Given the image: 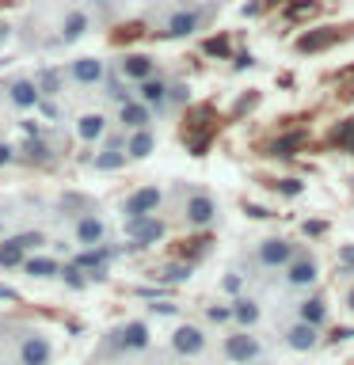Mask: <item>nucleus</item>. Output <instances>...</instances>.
Listing matches in <instances>:
<instances>
[{"instance_id":"6","label":"nucleus","mask_w":354,"mask_h":365,"mask_svg":"<svg viewBox=\"0 0 354 365\" xmlns=\"http://www.w3.org/2000/svg\"><path fill=\"white\" fill-rule=\"evenodd\" d=\"M221 358L228 365H256L267 358V342H263L256 331H244V327H228L221 335Z\"/></svg>"},{"instance_id":"7","label":"nucleus","mask_w":354,"mask_h":365,"mask_svg":"<svg viewBox=\"0 0 354 365\" xmlns=\"http://www.w3.org/2000/svg\"><path fill=\"white\" fill-rule=\"evenodd\" d=\"M168 350L176 354V358H183V361L202 358V354L210 350V335H206L202 324H179V327L168 335Z\"/></svg>"},{"instance_id":"26","label":"nucleus","mask_w":354,"mask_h":365,"mask_svg":"<svg viewBox=\"0 0 354 365\" xmlns=\"http://www.w3.org/2000/svg\"><path fill=\"white\" fill-rule=\"evenodd\" d=\"M156 153V130L148 125V130H133L126 133V156L130 160H148Z\"/></svg>"},{"instance_id":"49","label":"nucleus","mask_w":354,"mask_h":365,"mask_svg":"<svg viewBox=\"0 0 354 365\" xmlns=\"http://www.w3.org/2000/svg\"><path fill=\"white\" fill-rule=\"evenodd\" d=\"M343 308H347V312L354 316V282L347 285V293H343Z\"/></svg>"},{"instance_id":"12","label":"nucleus","mask_w":354,"mask_h":365,"mask_svg":"<svg viewBox=\"0 0 354 365\" xmlns=\"http://www.w3.org/2000/svg\"><path fill=\"white\" fill-rule=\"evenodd\" d=\"M107 73L111 68H107V61H99V57H73V61L61 68V76L76 88H103Z\"/></svg>"},{"instance_id":"24","label":"nucleus","mask_w":354,"mask_h":365,"mask_svg":"<svg viewBox=\"0 0 354 365\" xmlns=\"http://www.w3.org/2000/svg\"><path fill=\"white\" fill-rule=\"evenodd\" d=\"M73 130H76V137H80L84 145H99L103 137L111 133V118H107L103 110H84V114L76 118Z\"/></svg>"},{"instance_id":"9","label":"nucleus","mask_w":354,"mask_h":365,"mask_svg":"<svg viewBox=\"0 0 354 365\" xmlns=\"http://www.w3.org/2000/svg\"><path fill=\"white\" fill-rule=\"evenodd\" d=\"M160 205H164V190L156 182H145V187L130 190L122 198V221H141V217H156Z\"/></svg>"},{"instance_id":"5","label":"nucleus","mask_w":354,"mask_h":365,"mask_svg":"<svg viewBox=\"0 0 354 365\" xmlns=\"http://www.w3.org/2000/svg\"><path fill=\"white\" fill-rule=\"evenodd\" d=\"M320 274H324V262H320V255L313 247H297V255L282 267V285L290 293H308V289H316V282H320Z\"/></svg>"},{"instance_id":"53","label":"nucleus","mask_w":354,"mask_h":365,"mask_svg":"<svg viewBox=\"0 0 354 365\" xmlns=\"http://www.w3.org/2000/svg\"><path fill=\"white\" fill-rule=\"evenodd\" d=\"M0 236H4V213H0Z\"/></svg>"},{"instance_id":"36","label":"nucleus","mask_w":354,"mask_h":365,"mask_svg":"<svg viewBox=\"0 0 354 365\" xmlns=\"http://www.w3.org/2000/svg\"><path fill=\"white\" fill-rule=\"evenodd\" d=\"M16 240H19V247L27 251V255H34V251H42V247H46V232H42V228H27V232H16Z\"/></svg>"},{"instance_id":"4","label":"nucleus","mask_w":354,"mask_h":365,"mask_svg":"<svg viewBox=\"0 0 354 365\" xmlns=\"http://www.w3.org/2000/svg\"><path fill=\"white\" fill-rule=\"evenodd\" d=\"M153 346V327L145 319H126V324L111 327L107 339H103V354H114V358H126V354H141Z\"/></svg>"},{"instance_id":"27","label":"nucleus","mask_w":354,"mask_h":365,"mask_svg":"<svg viewBox=\"0 0 354 365\" xmlns=\"http://www.w3.org/2000/svg\"><path fill=\"white\" fill-rule=\"evenodd\" d=\"M191 274H194V262L171 259V262H160V267L153 270V278L160 285H183V282H191Z\"/></svg>"},{"instance_id":"33","label":"nucleus","mask_w":354,"mask_h":365,"mask_svg":"<svg viewBox=\"0 0 354 365\" xmlns=\"http://www.w3.org/2000/svg\"><path fill=\"white\" fill-rule=\"evenodd\" d=\"M301 145H305V133H282L267 145V156H293L301 153Z\"/></svg>"},{"instance_id":"35","label":"nucleus","mask_w":354,"mask_h":365,"mask_svg":"<svg viewBox=\"0 0 354 365\" xmlns=\"http://www.w3.org/2000/svg\"><path fill=\"white\" fill-rule=\"evenodd\" d=\"M69 289H88V274L76 267V262H61V274H57Z\"/></svg>"},{"instance_id":"14","label":"nucleus","mask_w":354,"mask_h":365,"mask_svg":"<svg viewBox=\"0 0 354 365\" xmlns=\"http://www.w3.org/2000/svg\"><path fill=\"white\" fill-rule=\"evenodd\" d=\"M293 319H305V324H313L320 331L331 327V301L324 289H308L301 301H293Z\"/></svg>"},{"instance_id":"51","label":"nucleus","mask_w":354,"mask_h":365,"mask_svg":"<svg viewBox=\"0 0 354 365\" xmlns=\"http://www.w3.org/2000/svg\"><path fill=\"white\" fill-rule=\"evenodd\" d=\"M0 301H19L16 289H8V285H0Z\"/></svg>"},{"instance_id":"47","label":"nucleus","mask_w":354,"mask_h":365,"mask_svg":"<svg viewBox=\"0 0 354 365\" xmlns=\"http://www.w3.org/2000/svg\"><path fill=\"white\" fill-rule=\"evenodd\" d=\"M350 335H354V331H350V327H335V331H331V335H328L324 342H347Z\"/></svg>"},{"instance_id":"1","label":"nucleus","mask_w":354,"mask_h":365,"mask_svg":"<svg viewBox=\"0 0 354 365\" xmlns=\"http://www.w3.org/2000/svg\"><path fill=\"white\" fill-rule=\"evenodd\" d=\"M217 217H221V205L210 190L202 187H187L183 190V202H179V221L183 228H191V232H210L217 225Z\"/></svg>"},{"instance_id":"34","label":"nucleus","mask_w":354,"mask_h":365,"mask_svg":"<svg viewBox=\"0 0 354 365\" xmlns=\"http://www.w3.org/2000/svg\"><path fill=\"white\" fill-rule=\"evenodd\" d=\"M213 251V236L210 232H198V236H191L187 240V247H183V262H198L206 259Z\"/></svg>"},{"instance_id":"39","label":"nucleus","mask_w":354,"mask_h":365,"mask_svg":"<svg viewBox=\"0 0 354 365\" xmlns=\"http://www.w3.org/2000/svg\"><path fill=\"white\" fill-rule=\"evenodd\" d=\"M206 324L233 327V308H228V304H210V308H206Z\"/></svg>"},{"instance_id":"41","label":"nucleus","mask_w":354,"mask_h":365,"mask_svg":"<svg viewBox=\"0 0 354 365\" xmlns=\"http://www.w3.org/2000/svg\"><path fill=\"white\" fill-rule=\"evenodd\" d=\"M335 259H339V270L343 274H354V244H339Z\"/></svg>"},{"instance_id":"8","label":"nucleus","mask_w":354,"mask_h":365,"mask_svg":"<svg viewBox=\"0 0 354 365\" xmlns=\"http://www.w3.org/2000/svg\"><path fill=\"white\" fill-rule=\"evenodd\" d=\"M347 38H354V23H343V27H313L293 42V50L301 57H308V53H324L331 46L347 42Z\"/></svg>"},{"instance_id":"18","label":"nucleus","mask_w":354,"mask_h":365,"mask_svg":"<svg viewBox=\"0 0 354 365\" xmlns=\"http://www.w3.org/2000/svg\"><path fill=\"white\" fill-rule=\"evenodd\" d=\"M114 73H118L126 84H141V80L160 73V65H156L153 53H122L118 61H114Z\"/></svg>"},{"instance_id":"10","label":"nucleus","mask_w":354,"mask_h":365,"mask_svg":"<svg viewBox=\"0 0 354 365\" xmlns=\"http://www.w3.org/2000/svg\"><path fill=\"white\" fill-rule=\"evenodd\" d=\"M107 217L99 213V205H91V210L84 213H76L73 217V244L76 247H99V244H107Z\"/></svg>"},{"instance_id":"20","label":"nucleus","mask_w":354,"mask_h":365,"mask_svg":"<svg viewBox=\"0 0 354 365\" xmlns=\"http://www.w3.org/2000/svg\"><path fill=\"white\" fill-rule=\"evenodd\" d=\"M111 259H114V247L99 244V247H80L73 262L88 274V282H103V278H107V262Z\"/></svg>"},{"instance_id":"30","label":"nucleus","mask_w":354,"mask_h":365,"mask_svg":"<svg viewBox=\"0 0 354 365\" xmlns=\"http://www.w3.org/2000/svg\"><path fill=\"white\" fill-rule=\"evenodd\" d=\"M103 96H107L114 107H122L126 99H133V84H126L118 73H107V80H103Z\"/></svg>"},{"instance_id":"46","label":"nucleus","mask_w":354,"mask_h":365,"mask_svg":"<svg viewBox=\"0 0 354 365\" xmlns=\"http://www.w3.org/2000/svg\"><path fill=\"white\" fill-rule=\"evenodd\" d=\"M244 210H248V217H256V221H259V217H274L267 205H251V202H244Z\"/></svg>"},{"instance_id":"38","label":"nucleus","mask_w":354,"mask_h":365,"mask_svg":"<svg viewBox=\"0 0 354 365\" xmlns=\"http://www.w3.org/2000/svg\"><path fill=\"white\" fill-rule=\"evenodd\" d=\"M267 187L274 194H282V198H297V194L305 190V182L301 179H267Z\"/></svg>"},{"instance_id":"43","label":"nucleus","mask_w":354,"mask_h":365,"mask_svg":"<svg viewBox=\"0 0 354 365\" xmlns=\"http://www.w3.org/2000/svg\"><path fill=\"white\" fill-rule=\"evenodd\" d=\"M301 232H305L308 240H316V236H324V232H328V221H305V225H301Z\"/></svg>"},{"instance_id":"13","label":"nucleus","mask_w":354,"mask_h":365,"mask_svg":"<svg viewBox=\"0 0 354 365\" xmlns=\"http://www.w3.org/2000/svg\"><path fill=\"white\" fill-rule=\"evenodd\" d=\"M130 164L126 156V133H107L96 148V156H88V168L91 171H122Z\"/></svg>"},{"instance_id":"54","label":"nucleus","mask_w":354,"mask_h":365,"mask_svg":"<svg viewBox=\"0 0 354 365\" xmlns=\"http://www.w3.org/2000/svg\"><path fill=\"white\" fill-rule=\"evenodd\" d=\"M350 91H354V84H350Z\"/></svg>"},{"instance_id":"32","label":"nucleus","mask_w":354,"mask_h":365,"mask_svg":"<svg viewBox=\"0 0 354 365\" xmlns=\"http://www.w3.org/2000/svg\"><path fill=\"white\" fill-rule=\"evenodd\" d=\"M27 262V251L19 247V240L16 236H8L4 244H0V270H16Z\"/></svg>"},{"instance_id":"52","label":"nucleus","mask_w":354,"mask_h":365,"mask_svg":"<svg viewBox=\"0 0 354 365\" xmlns=\"http://www.w3.org/2000/svg\"><path fill=\"white\" fill-rule=\"evenodd\" d=\"M0 42H8V27H0Z\"/></svg>"},{"instance_id":"42","label":"nucleus","mask_w":354,"mask_h":365,"mask_svg":"<svg viewBox=\"0 0 354 365\" xmlns=\"http://www.w3.org/2000/svg\"><path fill=\"white\" fill-rule=\"evenodd\" d=\"M206 53H210V57H228V53H233V46H228V38L221 34V38H210V42H206Z\"/></svg>"},{"instance_id":"37","label":"nucleus","mask_w":354,"mask_h":365,"mask_svg":"<svg viewBox=\"0 0 354 365\" xmlns=\"http://www.w3.org/2000/svg\"><path fill=\"white\" fill-rule=\"evenodd\" d=\"M187 103H191V88L183 84V80H171V84H168V110L187 107Z\"/></svg>"},{"instance_id":"17","label":"nucleus","mask_w":354,"mask_h":365,"mask_svg":"<svg viewBox=\"0 0 354 365\" xmlns=\"http://www.w3.org/2000/svg\"><path fill=\"white\" fill-rule=\"evenodd\" d=\"M282 342H285V350H293V354H313V350H320V342H324V331L305 324V319H290V324L282 327Z\"/></svg>"},{"instance_id":"40","label":"nucleus","mask_w":354,"mask_h":365,"mask_svg":"<svg viewBox=\"0 0 354 365\" xmlns=\"http://www.w3.org/2000/svg\"><path fill=\"white\" fill-rule=\"evenodd\" d=\"M221 289H225L228 297H240V293H244V274H240V270H228L225 278H221Z\"/></svg>"},{"instance_id":"19","label":"nucleus","mask_w":354,"mask_h":365,"mask_svg":"<svg viewBox=\"0 0 354 365\" xmlns=\"http://www.w3.org/2000/svg\"><path fill=\"white\" fill-rule=\"evenodd\" d=\"M96 31V19H91V11L88 8H69L65 16H61V23H57V42L61 46H73V42H80L84 34H91Z\"/></svg>"},{"instance_id":"25","label":"nucleus","mask_w":354,"mask_h":365,"mask_svg":"<svg viewBox=\"0 0 354 365\" xmlns=\"http://www.w3.org/2000/svg\"><path fill=\"white\" fill-rule=\"evenodd\" d=\"M19 270L27 274V278L46 282V278H57V274H61V259L46 255V251H34V255H27V262H23Z\"/></svg>"},{"instance_id":"44","label":"nucleus","mask_w":354,"mask_h":365,"mask_svg":"<svg viewBox=\"0 0 354 365\" xmlns=\"http://www.w3.org/2000/svg\"><path fill=\"white\" fill-rule=\"evenodd\" d=\"M16 145H11V141H0V168H8V164H16Z\"/></svg>"},{"instance_id":"28","label":"nucleus","mask_w":354,"mask_h":365,"mask_svg":"<svg viewBox=\"0 0 354 365\" xmlns=\"http://www.w3.org/2000/svg\"><path fill=\"white\" fill-rule=\"evenodd\" d=\"M320 11H324V4H320V0H290V4H285V11H282V19H285V23H308V19H316Z\"/></svg>"},{"instance_id":"29","label":"nucleus","mask_w":354,"mask_h":365,"mask_svg":"<svg viewBox=\"0 0 354 365\" xmlns=\"http://www.w3.org/2000/svg\"><path fill=\"white\" fill-rule=\"evenodd\" d=\"M34 88H39L42 99H54V96H61L65 76L57 73V68H39V73H34Z\"/></svg>"},{"instance_id":"22","label":"nucleus","mask_w":354,"mask_h":365,"mask_svg":"<svg viewBox=\"0 0 354 365\" xmlns=\"http://www.w3.org/2000/svg\"><path fill=\"white\" fill-rule=\"evenodd\" d=\"M228 308H233V327H244V331H256L263 324V301L251 293H240L228 301Z\"/></svg>"},{"instance_id":"48","label":"nucleus","mask_w":354,"mask_h":365,"mask_svg":"<svg viewBox=\"0 0 354 365\" xmlns=\"http://www.w3.org/2000/svg\"><path fill=\"white\" fill-rule=\"evenodd\" d=\"M153 312H156V316H176L179 308H176V304H168V301H156V304H153Z\"/></svg>"},{"instance_id":"2","label":"nucleus","mask_w":354,"mask_h":365,"mask_svg":"<svg viewBox=\"0 0 354 365\" xmlns=\"http://www.w3.org/2000/svg\"><path fill=\"white\" fill-rule=\"evenodd\" d=\"M297 240L293 236H259V240H251V247H248V267L251 270H278L282 274V267L290 262L293 255H297Z\"/></svg>"},{"instance_id":"11","label":"nucleus","mask_w":354,"mask_h":365,"mask_svg":"<svg viewBox=\"0 0 354 365\" xmlns=\"http://www.w3.org/2000/svg\"><path fill=\"white\" fill-rule=\"evenodd\" d=\"M0 96H4V103L11 110H39V103H42L39 88H34V76H27V73L0 80Z\"/></svg>"},{"instance_id":"21","label":"nucleus","mask_w":354,"mask_h":365,"mask_svg":"<svg viewBox=\"0 0 354 365\" xmlns=\"http://www.w3.org/2000/svg\"><path fill=\"white\" fill-rule=\"evenodd\" d=\"M114 122H118L126 133H133V130H148V125L156 122V110H153V107H145V103L133 96V99H126L122 107L114 110Z\"/></svg>"},{"instance_id":"45","label":"nucleus","mask_w":354,"mask_h":365,"mask_svg":"<svg viewBox=\"0 0 354 365\" xmlns=\"http://www.w3.org/2000/svg\"><path fill=\"white\" fill-rule=\"evenodd\" d=\"M256 103H259V91H248V96L236 103V110H233V114H248L251 107H256Z\"/></svg>"},{"instance_id":"50","label":"nucleus","mask_w":354,"mask_h":365,"mask_svg":"<svg viewBox=\"0 0 354 365\" xmlns=\"http://www.w3.org/2000/svg\"><path fill=\"white\" fill-rule=\"evenodd\" d=\"M251 65H256V61H251V53H240L233 68H251Z\"/></svg>"},{"instance_id":"16","label":"nucleus","mask_w":354,"mask_h":365,"mask_svg":"<svg viewBox=\"0 0 354 365\" xmlns=\"http://www.w3.org/2000/svg\"><path fill=\"white\" fill-rule=\"evenodd\" d=\"M54 361V346L42 331H23L16 342V365H50Z\"/></svg>"},{"instance_id":"15","label":"nucleus","mask_w":354,"mask_h":365,"mask_svg":"<svg viewBox=\"0 0 354 365\" xmlns=\"http://www.w3.org/2000/svg\"><path fill=\"white\" fill-rule=\"evenodd\" d=\"M122 228H126V236H130V251H145V247H153L168 236V221L160 213L141 217V221H122Z\"/></svg>"},{"instance_id":"31","label":"nucleus","mask_w":354,"mask_h":365,"mask_svg":"<svg viewBox=\"0 0 354 365\" xmlns=\"http://www.w3.org/2000/svg\"><path fill=\"white\" fill-rule=\"evenodd\" d=\"M16 153H23L31 164H50V160H54V148L46 145V137H27V141H23Z\"/></svg>"},{"instance_id":"3","label":"nucleus","mask_w":354,"mask_h":365,"mask_svg":"<svg viewBox=\"0 0 354 365\" xmlns=\"http://www.w3.org/2000/svg\"><path fill=\"white\" fill-rule=\"evenodd\" d=\"M213 19V4H179L160 16V38H191V34H198L206 23Z\"/></svg>"},{"instance_id":"23","label":"nucleus","mask_w":354,"mask_h":365,"mask_svg":"<svg viewBox=\"0 0 354 365\" xmlns=\"http://www.w3.org/2000/svg\"><path fill=\"white\" fill-rule=\"evenodd\" d=\"M168 84H171V80L164 73H156V76L141 80V84H133V96L141 99L145 107H153L156 114H164L168 110Z\"/></svg>"},{"instance_id":"55","label":"nucleus","mask_w":354,"mask_h":365,"mask_svg":"<svg viewBox=\"0 0 354 365\" xmlns=\"http://www.w3.org/2000/svg\"><path fill=\"white\" fill-rule=\"evenodd\" d=\"M256 365H263V361H256Z\"/></svg>"}]
</instances>
